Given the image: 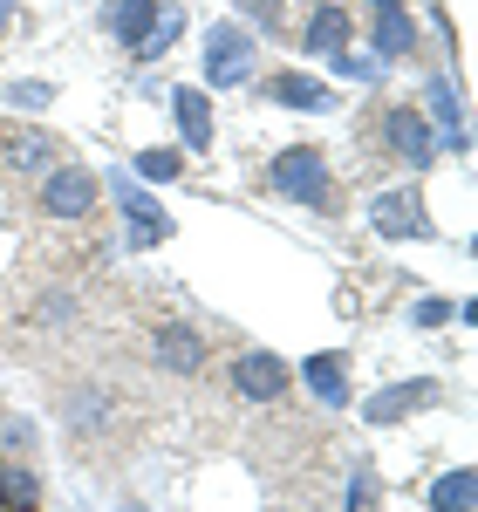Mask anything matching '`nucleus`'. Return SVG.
Masks as SVG:
<instances>
[{"label": "nucleus", "instance_id": "3", "mask_svg": "<svg viewBox=\"0 0 478 512\" xmlns=\"http://www.w3.org/2000/svg\"><path fill=\"white\" fill-rule=\"evenodd\" d=\"M253 55H260V41L246 35V28H233V21L212 28L205 35V82L212 89H239V82L253 76Z\"/></svg>", "mask_w": 478, "mask_h": 512}, {"label": "nucleus", "instance_id": "21", "mask_svg": "<svg viewBox=\"0 0 478 512\" xmlns=\"http://www.w3.org/2000/svg\"><path fill=\"white\" fill-rule=\"evenodd\" d=\"M178 171H185L178 151H137V178H151V185H171Z\"/></svg>", "mask_w": 478, "mask_h": 512}, {"label": "nucleus", "instance_id": "22", "mask_svg": "<svg viewBox=\"0 0 478 512\" xmlns=\"http://www.w3.org/2000/svg\"><path fill=\"white\" fill-rule=\"evenodd\" d=\"M55 96H62L55 82H7V103H14V110H48Z\"/></svg>", "mask_w": 478, "mask_h": 512}, {"label": "nucleus", "instance_id": "14", "mask_svg": "<svg viewBox=\"0 0 478 512\" xmlns=\"http://www.w3.org/2000/svg\"><path fill=\"white\" fill-rule=\"evenodd\" d=\"M417 48V21L403 7H376V62H397Z\"/></svg>", "mask_w": 478, "mask_h": 512}, {"label": "nucleus", "instance_id": "25", "mask_svg": "<svg viewBox=\"0 0 478 512\" xmlns=\"http://www.w3.org/2000/svg\"><path fill=\"white\" fill-rule=\"evenodd\" d=\"M239 7H246L253 21H267V28H280V7H274V0H239Z\"/></svg>", "mask_w": 478, "mask_h": 512}, {"label": "nucleus", "instance_id": "26", "mask_svg": "<svg viewBox=\"0 0 478 512\" xmlns=\"http://www.w3.org/2000/svg\"><path fill=\"white\" fill-rule=\"evenodd\" d=\"M117 512H151V506H144V499H123V506Z\"/></svg>", "mask_w": 478, "mask_h": 512}, {"label": "nucleus", "instance_id": "17", "mask_svg": "<svg viewBox=\"0 0 478 512\" xmlns=\"http://www.w3.org/2000/svg\"><path fill=\"white\" fill-rule=\"evenodd\" d=\"M424 96H431V117L451 130V151H465V110H458V82H431Z\"/></svg>", "mask_w": 478, "mask_h": 512}, {"label": "nucleus", "instance_id": "12", "mask_svg": "<svg viewBox=\"0 0 478 512\" xmlns=\"http://www.w3.org/2000/svg\"><path fill=\"white\" fill-rule=\"evenodd\" d=\"M164 96H171V117H178L185 151H212V103H205L199 89H164Z\"/></svg>", "mask_w": 478, "mask_h": 512}, {"label": "nucleus", "instance_id": "9", "mask_svg": "<svg viewBox=\"0 0 478 512\" xmlns=\"http://www.w3.org/2000/svg\"><path fill=\"white\" fill-rule=\"evenodd\" d=\"M151 355H158V369H171V376H199L205 369V335L192 328V321H164Z\"/></svg>", "mask_w": 478, "mask_h": 512}, {"label": "nucleus", "instance_id": "27", "mask_svg": "<svg viewBox=\"0 0 478 512\" xmlns=\"http://www.w3.org/2000/svg\"><path fill=\"white\" fill-rule=\"evenodd\" d=\"M7 21H14V0H0V28H7Z\"/></svg>", "mask_w": 478, "mask_h": 512}, {"label": "nucleus", "instance_id": "8", "mask_svg": "<svg viewBox=\"0 0 478 512\" xmlns=\"http://www.w3.org/2000/svg\"><path fill=\"white\" fill-rule=\"evenodd\" d=\"M424 403H438V383L431 376H410V383H390V390H376L369 403H362V424H403V417H417Z\"/></svg>", "mask_w": 478, "mask_h": 512}, {"label": "nucleus", "instance_id": "16", "mask_svg": "<svg viewBox=\"0 0 478 512\" xmlns=\"http://www.w3.org/2000/svg\"><path fill=\"white\" fill-rule=\"evenodd\" d=\"M178 35H185V7H158V14H151V28L137 35V55H144V62H158Z\"/></svg>", "mask_w": 478, "mask_h": 512}, {"label": "nucleus", "instance_id": "5", "mask_svg": "<svg viewBox=\"0 0 478 512\" xmlns=\"http://www.w3.org/2000/svg\"><path fill=\"white\" fill-rule=\"evenodd\" d=\"M383 144H390V151H397L403 164H417V171H424V164H431V158L444 151L438 123L424 117V110H410V103H397V110L383 117Z\"/></svg>", "mask_w": 478, "mask_h": 512}, {"label": "nucleus", "instance_id": "11", "mask_svg": "<svg viewBox=\"0 0 478 512\" xmlns=\"http://www.w3.org/2000/svg\"><path fill=\"white\" fill-rule=\"evenodd\" d=\"M267 96H274L280 110H335V89L328 82H315V76H294V69H280V76H267Z\"/></svg>", "mask_w": 478, "mask_h": 512}, {"label": "nucleus", "instance_id": "20", "mask_svg": "<svg viewBox=\"0 0 478 512\" xmlns=\"http://www.w3.org/2000/svg\"><path fill=\"white\" fill-rule=\"evenodd\" d=\"M48 151H55L48 130H21V137L7 144V164H14V171H48Z\"/></svg>", "mask_w": 478, "mask_h": 512}, {"label": "nucleus", "instance_id": "19", "mask_svg": "<svg viewBox=\"0 0 478 512\" xmlns=\"http://www.w3.org/2000/svg\"><path fill=\"white\" fill-rule=\"evenodd\" d=\"M151 14H158V0H117V7H110V35L137 48V35L151 28Z\"/></svg>", "mask_w": 478, "mask_h": 512}, {"label": "nucleus", "instance_id": "23", "mask_svg": "<svg viewBox=\"0 0 478 512\" xmlns=\"http://www.w3.org/2000/svg\"><path fill=\"white\" fill-rule=\"evenodd\" d=\"M410 321H417V328H438V321H451V301L424 294V301H410Z\"/></svg>", "mask_w": 478, "mask_h": 512}, {"label": "nucleus", "instance_id": "2", "mask_svg": "<svg viewBox=\"0 0 478 512\" xmlns=\"http://www.w3.org/2000/svg\"><path fill=\"white\" fill-rule=\"evenodd\" d=\"M96 171H82V164H55V171H41V212L48 219H89L96 212Z\"/></svg>", "mask_w": 478, "mask_h": 512}, {"label": "nucleus", "instance_id": "24", "mask_svg": "<svg viewBox=\"0 0 478 512\" xmlns=\"http://www.w3.org/2000/svg\"><path fill=\"white\" fill-rule=\"evenodd\" d=\"M369 485H376V472H369V465H356V472H349V512L369 506Z\"/></svg>", "mask_w": 478, "mask_h": 512}, {"label": "nucleus", "instance_id": "1", "mask_svg": "<svg viewBox=\"0 0 478 512\" xmlns=\"http://www.w3.org/2000/svg\"><path fill=\"white\" fill-rule=\"evenodd\" d=\"M267 185L287 192L294 205H308V212H335V178H328V158H321L315 144H287L267 164Z\"/></svg>", "mask_w": 478, "mask_h": 512}, {"label": "nucleus", "instance_id": "7", "mask_svg": "<svg viewBox=\"0 0 478 512\" xmlns=\"http://www.w3.org/2000/svg\"><path fill=\"white\" fill-rule=\"evenodd\" d=\"M287 383H294V369H287L274 349H246V355L233 362V390L253 396V403H274V396H287Z\"/></svg>", "mask_w": 478, "mask_h": 512}, {"label": "nucleus", "instance_id": "6", "mask_svg": "<svg viewBox=\"0 0 478 512\" xmlns=\"http://www.w3.org/2000/svg\"><path fill=\"white\" fill-rule=\"evenodd\" d=\"M103 192H110V198L123 205V212H130V239H123L130 253H144V246H158V239H171V219H164L158 205H151V192H137L130 178H103Z\"/></svg>", "mask_w": 478, "mask_h": 512}, {"label": "nucleus", "instance_id": "18", "mask_svg": "<svg viewBox=\"0 0 478 512\" xmlns=\"http://www.w3.org/2000/svg\"><path fill=\"white\" fill-rule=\"evenodd\" d=\"M0 506L35 512V506H41V478L28 472V465H7V472H0Z\"/></svg>", "mask_w": 478, "mask_h": 512}, {"label": "nucleus", "instance_id": "4", "mask_svg": "<svg viewBox=\"0 0 478 512\" xmlns=\"http://www.w3.org/2000/svg\"><path fill=\"white\" fill-rule=\"evenodd\" d=\"M369 226L383 239H431L438 226H431V212H424V198L410 192V185H390V192L369 198Z\"/></svg>", "mask_w": 478, "mask_h": 512}, {"label": "nucleus", "instance_id": "28", "mask_svg": "<svg viewBox=\"0 0 478 512\" xmlns=\"http://www.w3.org/2000/svg\"><path fill=\"white\" fill-rule=\"evenodd\" d=\"M369 7H403V0H369Z\"/></svg>", "mask_w": 478, "mask_h": 512}, {"label": "nucleus", "instance_id": "10", "mask_svg": "<svg viewBox=\"0 0 478 512\" xmlns=\"http://www.w3.org/2000/svg\"><path fill=\"white\" fill-rule=\"evenodd\" d=\"M301 383H308V396H315L321 410H342V403H349V355L342 349L308 355V362H301Z\"/></svg>", "mask_w": 478, "mask_h": 512}, {"label": "nucleus", "instance_id": "13", "mask_svg": "<svg viewBox=\"0 0 478 512\" xmlns=\"http://www.w3.org/2000/svg\"><path fill=\"white\" fill-rule=\"evenodd\" d=\"M301 48H308V55H342V48H349V14H342L335 0H321L315 14H308V35H301Z\"/></svg>", "mask_w": 478, "mask_h": 512}, {"label": "nucleus", "instance_id": "15", "mask_svg": "<svg viewBox=\"0 0 478 512\" xmlns=\"http://www.w3.org/2000/svg\"><path fill=\"white\" fill-rule=\"evenodd\" d=\"M424 506L431 512H472L478 506V472H444L424 485Z\"/></svg>", "mask_w": 478, "mask_h": 512}]
</instances>
